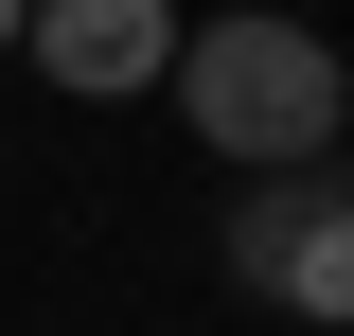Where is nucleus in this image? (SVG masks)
Masks as SVG:
<instances>
[{"mask_svg":"<svg viewBox=\"0 0 354 336\" xmlns=\"http://www.w3.org/2000/svg\"><path fill=\"white\" fill-rule=\"evenodd\" d=\"M213 248H230V283H248L266 319H319V336L354 319V195H337V160L319 177H230Z\"/></svg>","mask_w":354,"mask_h":336,"instance_id":"2","label":"nucleus"},{"mask_svg":"<svg viewBox=\"0 0 354 336\" xmlns=\"http://www.w3.org/2000/svg\"><path fill=\"white\" fill-rule=\"evenodd\" d=\"M337 195H354V142H337Z\"/></svg>","mask_w":354,"mask_h":336,"instance_id":"5","label":"nucleus"},{"mask_svg":"<svg viewBox=\"0 0 354 336\" xmlns=\"http://www.w3.org/2000/svg\"><path fill=\"white\" fill-rule=\"evenodd\" d=\"M18 18H36V0H0V53H18Z\"/></svg>","mask_w":354,"mask_h":336,"instance_id":"4","label":"nucleus"},{"mask_svg":"<svg viewBox=\"0 0 354 336\" xmlns=\"http://www.w3.org/2000/svg\"><path fill=\"white\" fill-rule=\"evenodd\" d=\"M18 53H36L71 106H124V88L177 71V0H36V18H18Z\"/></svg>","mask_w":354,"mask_h":336,"instance_id":"3","label":"nucleus"},{"mask_svg":"<svg viewBox=\"0 0 354 336\" xmlns=\"http://www.w3.org/2000/svg\"><path fill=\"white\" fill-rule=\"evenodd\" d=\"M160 88H177V124L213 142L230 177H319V160L354 142V71H337V36H319V18H283V0L195 18Z\"/></svg>","mask_w":354,"mask_h":336,"instance_id":"1","label":"nucleus"}]
</instances>
